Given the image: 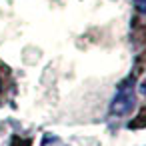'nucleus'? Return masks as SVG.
Instances as JSON below:
<instances>
[{"instance_id": "nucleus-1", "label": "nucleus", "mask_w": 146, "mask_h": 146, "mask_svg": "<svg viewBox=\"0 0 146 146\" xmlns=\"http://www.w3.org/2000/svg\"><path fill=\"white\" fill-rule=\"evenodd\" d=\"M134 80L128 78L126 82H122L110 102V114L112 116H126L132 106H134Z\"/></svg>"}, {"instance_id": "nucleus-2", "label": "nucleus", "mask_w": 146, "mask_h": 146, "mask_svg": "<svg viewBox=\"0 0 146 146\" xmlns=\"http://www.w3.org/2000/svg\"><path fill=\"white\" fill-rule=\"evenodd\" d=\"M128 128H132V130H138V128H146V106L140 110V114L134 118V120H130V124H128Z\"/></svg>"}, {"instance_id": "nucleus-3", "label": "nucleus", "mask_w": 146, "mask_h": 146, "mask_svg": "<svg viewBox=\"0 0 146 146\" xmlns=\"http://www.w3.org/2000/svg\"><path fill=\"white\" fill-rule=\"evenodd\" d=\"M132 2H134V6H136L138 12L146 14V0H132Z\"/></svg>"}]
</instances>
